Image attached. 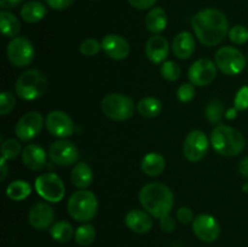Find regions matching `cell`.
Segmentation results:
<instances>
[{
	"label": "cell",
	"mask_w": 248,
	"mask_h": 247,
	"mask_svg": "<svg viewBox=\"0 0 248 247\" xmlns=\"http://www.w3.org/2000/svg\"><path fill=\"white\" fill-rule=\"evenodd\" d=\"M15 104H16V98L12 92H1L0 94V114L1 115H7L9 113H11L12 109L15 108Z\"/></svg>",
	"instance_id": "obj_36"
},
{
	"label": "cell",
	"mask_w": 248,
	"mask_h": 247,
	"mask_svg": "<svg viewBox=\"0 0 248 247\" xmlns=\"http://www.w3.org/2000/svg\"><path fill=\"white\" fill-rule=\"evenodd\" d=\"M223 115H224V103L220 99H212L205 110L207 121L211 124H219Z\"/></svg>",
	"instance_id": "obj_31"
},
{
	"label": "cell",
	"mask_w": 248,
	"mask_h": 247,
	"mask_svg": "<svg viewBox=\"0 0 248 247\" xmlns=\"http://www.w3.org/2000/svg\"><path fill=\"white\" fill-rule=\"evenodd\" d=\"M29 224L36 230H45L48 227H51L55 220V211H53L52 206L48 205L47 202L35 203L33 207L31 208L28 215Z\"/></svg>",
	"instance_id": "obj_16"
},
{
	"label": "cell",
	"mask_w": 248,
	"mask_h": 247,
	"mask_svg": "<svg viewBox=\"0 0 248 247\" xmlns=\"http://www.w3.org/2000/svg\"><path fill=\"white\" fill-rule=\"evenodd\" d=\"M210 147L207 136L200 130H194L188 133L183 143V154L190 162H199L206 156Z\"/></svg>",
	"instance_id": "obj_10"
},
{
	"label": "cell",
	"mask_w": 248,
	"mask_h": 247,
	"mask_svg": "<svg viewBox=\"0 0 248 247\" xmlns=\"http://www.w3.org/2000/svg\"><path fill=\"white\" fill-rule=\"evenodd\" d=\"M7 160L4 159V157H1V160H0V179L1 181H4L5 178H6L7 173H9V166H7Z\"/></svg>",
	"instance_id": "obj_45"
},
{
	"label": "cell",
	"mask_w": 248,
	"mask_h": 247,
	"mask_svg": "<svg viewBox=\"0 0 248 247\" xmlns=\"http://www.w3.org/2000/svg\"><path fill=\"white\" fill-rule=\"evenodd\" d=\"M35 50L29 39L24 36H16L12 38L11 41L7 44L6 56L10 63L15 67L23 68L31 64L34 60Z\"/></svg>",
	"instance_id": "obj_8"
},
{
	"label": "cell",
	"mask_w": 248,
	"mask_h": 247,
	"mask_svg": "<svg viewBox=\"0 0 248 247\" xmlns=\"http://www.w3.org/2000/svg\"><path fill=\"white\" fill-rule=\"evenodd\" d=\"M234 108L236 110L248 109V86H244L237 91L234 99Z\"/></svg>",
	"instance_id": "obj_38"
},
{
	"label": "cell",
	"mask_w": 248,
	"mask_h": 247,
	"mask_svg": "<svg viewBox=\"0 0 248 247\" xmlns=\"http://www.w3.org/2000/svg\"><path fill=\"white\" fill-rule=\"evenodd\" d=\"M166 167V160L159 153H149L145 155L140 162V169L147 176L156 177L164 172Z\"/></svg>",
	"instance_id": "obj_22"
},
{
	"label": "cell",
	"mask_w": 248,
	"mask_h": 247,
	"mask_svg": "<svg viewBox=\"0 0 248 247\" xmlns=\"http://www.w3.org/2000/svg\"><path fill=\"white\" fill-rule=\"evenodd\" d=\"M167 27V15L162 7H153L145 17V28L153 34L161 33Z\"/></svg>",
	"instance_id": "obj_24"
},
{
	"label": "cell",
	"mask_w": 248,
	"mask_h": 247,
	"mask_svg": "<svg viewBox=\"0 0 248 247\" xmlns=\"http://www.w3.org/2000/svg\"><path fill=\"white\" fill-rule=\"evenodd\" d=\"M45 2L51 9L62 11V10H65L69 6H72L75 2V0H45Z\"/></svg>",
	"instance_id": "obj_40"
},
{
	"label": "cell",
	"mask_w": 248,
	"mask_h": 247,
	"mask_svg": "<svg viewBox=\"0 0 248 247\" xmlns=\"http://www.w3.org/2000/svg\"><path fill=\"white\" fill-rule=\"evenodd\" d=\"M22 161L27 169L31 171H40L46 166L47 154L38 144H28L22 152Z\"/></svg>",
	"instance_id": "obj_19"
},
{
	"label": "cell",
	"mask_w": 248,
	"mask_h": 247,
	"mask_svg": "<svg viewBox=\"0 0 248 247\" xmlns=\"http://www.w3.org/2000/svg\"><path fill=\"white\" fill-rule=\"evenodd\" d=\"M46 12L47 9L43 2L31 0L22 6L21 17L27 23H38L46 16Z\"/></svg>",
	"instance_id": "obj_25"
},
{
	"label": "cell",
	"mask_w": 248,
	"mask_h": 247,
	"mask_svg": "<svg viewBox=\"0 0 248 247\" xmlns=\"http://www.w3.org/2000/svg\"><path fill=\"white\" fill-rule=\"evenodd\" d=\"M35 190L48 202H60L65 195V186L56 173H44L36 177Z\"/></svg>",
	"instance_id": "obj_9"
},
{
	"label": "cell",
	"mask_w": 248,
	"mask_h": 247,
	"mask_svg": "<svg viewBox=\"0 0 248 247\" xmlns=\"http://www.w3.org/2000/svg\"><path fill=\"white\" fill-rule=\"evenodd\" d=\"M102 50L113 60H125L130 55V44L123 36L109 34L102 40Z\"/></svg>",
	"instance_id": "obj_17"
},
{
	"label": "cell",
	"mask_w": 248,
	"mask_h": 247,
	"mask_svg": "<svg viewBox=\"0 0 248 247\" xmlns=\"http://www.w3.org/2000/svg\"><path fill=\"white\" fill-rule=\"evenodd\" d=\"M211 144L222 156H236L246 147L244 135L236 128L227 125H217L211 132Z\"/></svg>",
	"instance_id": "obj_3"
},
{
	"label": "cell",
	"mask_w": 248,
	"mask_h": 247,
	"mask_svg": "<svg viewBox=\"0 0 248 247\" xmlns=\"http://www.w3.org/2000/svg\"><path fill=\"white\" fill-rule=\"evenodd\" d=\"M191 27L199 41L206 46L218 45L229 33V22L217 9L201 10L191 18Z\"/></svg>",
	"instance_id": "obj_1"
},
{
	"label": "cell",
	"mask_w": 248,
	"mask_h": 247,
	"mask_svg": "<svg viewBox=\"0 0 248 247\" xmlns=\"http://www.w3.org/2000/svg\"><path fill=\"white\" fill-rule=\"evenodd\" d=\"M0 27L4 36L6 38H16L21 31V22L10 11L2 10L0 12Z\"/></svg>",
	"instance_id": "obj_26"
},
{
	"label": "cell",
	"mask_w": 248,
	"mask_h": 247,
	"mask_svg": "<svg viewBox=\"0 0 248 247\" xmlns=\"http://www.w3.org/2000/svg\"><path fill=\"white\" fill-rule=\"evenodd\" d=\"M101 108L107 118L114 121H125L132 118L137 107L132 98L126 94L110 93L104 97Z\"/></svg>",
	"instance_id": "obj_6"
},
{
	"label": "cell",
	"mask_w": 248,
	"mask_h": 247,
	"mask_svg": "<svg viewBox=\"0 0 248 247\" xmlns=\"http://www.w3.org/2000/svg\"><path fill=\"white\" fill-rule=\"evenodd\" d=\"M96 237V229L92 224H82L75 230L74 239L80 246H89L94 241Z\"/></svg>",
	"instance_id": "obj_30"
},
{
	"label": "cell",
	"mask_w": 248,
	"mask_h": 247,
	"mask_svg": "<svg viewBox=\"0 0 248 247\" xmlns=\"http://www.w3.org/2000/svg\"><path fill=\"white\" fill-rule=\"evenodd\" d=\"M102 50V43H99L97 39H86L80 45V52L84 56H94Z\"/></svg>",
	"instance_id": "obj_37"
},
{
	"label": "cell",
	"mask_w": 248,
	"mask_h": 247,
	"mask_svg": "<svg viewBox=\"0 0 248 247\" xmlns=\"http://www.w3.org/2000/svg\"><path fill=\"white\" fill-rule=\"evenodd\" d=\"M23 0H0V6L2 7V10L7 9H15V7L18 6Z\"/></svg>",
	"instance_id": "obj_43"
},
{
	"label": "cell",
	"mask_w": 248,
	"mask_h": 247,
	"mask_svg": "<svg viewBox=\"0 0 248 247\" xmlns=\"http://www.w3.org/2000/svg\"><path fill=\"white\" fill-rule=\"evenodd\" d=\"M31 193V186L26 181H14L6 188V195L14 201H22Z\"/></svg>",
	"instance_id": "obj_29"
},
{
	"label": "cell",
	"mask_w": 248,
	"mask_h": 247,
	"mask_svg": "<svg viewBox=\"0 0 248 247\" xmlns=\"http://www.w3.org/2000/svg\"><path fill=\"white\" fill-rule=\"evenodd\" d=\"M169 41L165 36L154 34L148 39L147 44H145V55L152 63H154V64L164 63L169 56Z\"/></svg>",
	"instance_id": "obj_18"
},
{
	"label": "cell",
	"mask_w": 248,
	"mask_h": 247,
	"mask_svg": "<svg viewBox=\"0 0 248 247\" xmlns=\"http://www.w3.org/2000/svg\"><path fill=\"white\" fill-rule=\"evenodd\" d=\"M172 51L174 56L181 60H188L195 51V39L189 31H181L177 34L172 43Z\"/></svg>",
	"instance_id": "obj_21"
},
{
	"label": "cell",
	"mask_w": 248,
	"mask_h": 247,
	"mask_svg": "<svg viewBox=\"0 0 248 247\" xmlns=\"http://www.w3.org/2000/svg\"><path fill=\"white\" fill-rule=\"evenodd\" d=\"M216 65L227 75H236L246 67V58L244 53L232 46L220 47L215 57Z\"/></svg>",
	"instance_id": "obj_7"
},
{
	"label": "cell",
	"mask_w": 248,
	"mask_h": 247,
	"mask_svg": "<svg viewBox=\"0 0 248 247\" xmlns=\"http://www.w3.org/2000/svg\"><path fill=\"white\" fill-rule=\"evenodd\" d=\"M193 232L201 241L213 242L219 236L220 225L213 216L199 215L193 220Z\"/></svg>",
	"instance_id": "obj_15"
},
{
	"label": "cell",
	"mask_w": 248,
	"mask_h": 247,
	"mask_svg": "<svg viewBox=\"0 0 248 247\" xmlns=\"http://www.w3.org/2000/svg\"><path fill=\"white\" fill-rule=\"evenodd\" d=\"M21 153V143L17 139H7L1 144V157L6 160H14Z\"/></svg>",
	"instance_id": "obj_33"
},
{
	"label": "cell",
	"mask_w": 248,
	"mask_h": 247,
	"mask_svg": "<svg viewBox=\"0 0 248 247\" xmlns=\"http://www.w3.org/2000/svg\"><path fill=\"white\" fill-rule=\"evenodd\" d=\"M216 75H217V65L216 62L208 58H201L194 62L188 72L189 80L196 86L210 85L216 79Z\"/></svg>",
	"instance_id": "obj_13"
},
{
	"label": "cell",
	"mask_w": 248,
	"mask_h": 247,
	"mask_svg": "<svg viewBox=\"0 0 248 247\" xmlns=\"http://www.w3.org/2000/svg\"><path fill=\"white\" fill-rule=\"evenodd\" d=\"M47 77L39 69H29L22 73L15 85L17 96L24 101L40 98L47 91Z\"/></svg>",
	"instance_id": "obj_4"
},
{
	"label": "cell",
	"mask_w": 248,
	"mask_h": 247,
	"mask_svg": "<svg viewBox=\"0 0 248 247\" xmlns=\"http://www.w3.org/2000/svg\"><path fill=\"white\" fill-rule=\"evenodd\" d=\"M177 219L182 224H189L194 220V212L190 207H181L177 211Z\"/></svg>",
	"instance_id": "obj_39"
},
{
	"label": "cell",
	"mask_w": 248,
	"mask_h": 247,
	"mask_svg": "<svg viewBox=\"0 0 248 247\" xmlns=\"http://www.w3.org/2000/svg\"><path fill=\"white\" fill-rule=\"evenodd\" d=\"M131 6L136 7L138 10H148L154 7L157 0H127Z\"/></svg>",
	"instance_id": "obj_42"
},
{
	"label": "cell",
	"mask_w": 248,
	"mask_h": 247,
	"mask_svg": "<svg viewBox=\"0 0 248 247\" xmlns=\"http://www.w3.org/2000/svg\"><path fill=\"white\" fill-rule=\"evenodd\" d=\"M160 228H161L164 232H172L176 229V222L171 217V215H167L165 217L160 218Z\"/></svg>",
	"instance_id": "obj_41"
},
{
	"label": "cell",
	"mask_w": 248,
	"mask_h": 247,
	"mask_svg": "<svg viewBox=\"0 0 248 247\" xmlns=\"http://www.w3.org/2000/svg\"><path fill=\"white\" fill-rule=\"evenodd\" d=\"M160 72H161L162 77L167 81H176L182 75L181 67L173 61H166L162 63Z\"/></svg>",
	"instance_id": "obj_32"
},
{
	"label": "cell",
	"mask_w": 248,
	"mask_h": 247,
	"mask_svg": "<svg viewBox=\"0 0 248 247\" xmlns=\"http://www.w3.org/2000/svg\"><path fill=\"white\" fill-rule=\"evenodd\" d=\"M68 213L73 219L78 222H89L92 220L98 211V200L92 191L80 189L75 191L68 200Z\"/></svg>",
	"instance_id": "obj_5"
},
{
	"label": "cell",
	"mask_w": 248,
	"mask_h": 247,
	"mask_svg": "<svg viewBox=\"0 0 248 247\" xmlns=\"http://www.w3.org/2000/svg\"><path fill=\"white\" fill-rule=\"evenodd\" d=\"M137 111L143 118H156L162 111V103L155 97H144L137 103Z\"/></svg>",
	"instance_id": "obj_27"
},
{
	"label": "cell",
	"mask_w": 248,
	"mask_h": 247,
	"mask_svg": "<svg viewBox=\"0 0 248 247\" xmlns=\"http://www.w3.org/2000/svg\"><path fill=\"white\" fill-rule=\"evenodd\" d=\"M239 172L242 177L248 178V156L244 157V159L240 161L239 165Z\"/></svg>",
	"instance_id": "obj_44"
},
{
	"label": "cell",
	"mask_w": 248,
	"mask_h": 247,
	"mask_svg": "<svg viewBox=\"0 0 248 247\" xmlns=\"http://www.w3.org/2000/svg\"><path fill=\"white\" fill-rule=\"evenodd\" d=\"M195 97V87L191 82H184L177 90V98L182 103H189Z\"/></svg>",
	"instance_id": "obj_35"
},
{
	"label": "cell",
	"mask_w": 248,
	"mask_h": 247,
	"mask_svg": "<svg viewBox=\"0 0 248 247\" xmlns=\"http://www.w3.org/2000/svg\"><path fill=\"white\" fill-rule=\"evenodd\" d=\"M236 109H229V110H228V113H227V118L228 119H234L235 116H236Z\"/></svg>",
	"instance_id": "obj_46"
},
{
	"label": "cell",
	"mask_w": 248,
	"mask_h": 247,
	"mask_svg": "<svg viewBox=\"0 0 248 247\" xmlns=\"http://www.w3.org/2000/svg\"><path fill=\"white\" fill-rule=\"evenodd\" d=\"M45 126L51 135L58 138L69 137L74 133L72 118L62 110L50 111L45 119Z\"/></svg>",
	"instance_id": "obj_14"
},
{
	"label": "cell",
	"mask_w": 248,
	"mask_h": 247,
	"mask_svg": "<svg viewBox=\"0 0 248 247\" xmlns=\"http://www.w3.org/2000/svg\"><path fill=\"white\" fill-rule=\"evenodd\" d=\"M72 183L79 189H86L93 182V172L92 169L85 162H78L72 170Z\"/></svg>",
	"instance_id": "obj_23"
},
{
	"label": "cell",
	"mask_w": 248,
	"mask_h": 247,
	"mask_svg": "<svg viewBox=\"0 0 248 247\" xmlns=\"http://www.w3.org/2000/svg\"><path fill=\"white\" fill-rule=\"evenodd\" d=\"M148 212L142 210H131L125 216V224L131 232L137 234L149 232L153 228V218Z\"/></svg>",
	"instance_id": "obj_20"
},
{
	"label": "cell",
	"mask_w": 248,
	"mask_h": 247,
	"mask_svg": "<svg viewBox=\"0 0 248 247\" xmlns=\"http://www.w3.org/2000/svg\"><path fill=\"white\" fill-rule=\"evenodd\" d=\"M48 157L53 164L58 166H70L77 162L79 150L77 145L70 140L58 139L48 148Z\"/></svg>",
	"instance_id": "obj_11"
},
{
	"label": "cell",
	"mask_w": 248,
	"mask_h": 247,
	"mask_svg": "<svg viewBox=\"0 0 248 247\" xmlns=\"http://www.w3.org/2000/svg\"><path fill=\"white\" fill-rule=\"evenodd\" d=\"M140 202L149 215L160 219L171 213L174 196L166 184L153 182L140 189Z\"/></svg>",
	"instance_id": "obj_2"
},
{
	"label": "cell",
	"mask_w": 248,
	"mask_h": 247,
	"mask_svg": "<svg viewBox=\"0 0 248 247\" xmlns=\"http://www.w3.org/2000/svg\"><path fill=\"white\" fill-rule=\"evenodd\" d=\"M228 35H229L230 41H232L236 45H242L248 41V29L247 27L242 26V24H236L232 29H229Z\"/></svg>",
	"instance_id": "obj_34"
},
{
	"label": "cell",
	"mask_w": 248,
	"mask_h": 247,
	"mask_svg": "<svg viewBox=\"0 0 248 247\" xmlns=\"http://www.w3.org/2000/svg\"><path fill=\"white\" fill-rule=\"evenodd\" d=\"M50 234L55 241L68 242L74 236L75 232L70 223L65 222V220H58L55 224L51 225Z\"/></svg>",
	"instance_id": "obj_28"
},
{
	"label": "cell",
	"mask_w": 248,
	"mask_h": 247,
	"mask_svg": "<svg viewBox=\"0 0 248 247\" xmlns=\"http://www.w3.org/2000/svg\"><path fill=\"white\" fill-rule=\"evenodd\" d=\"M44 124L45 121L39 111H29L17 121L15 133L17 138L23 142H28V140L34 139L41 132Z\"/></svg>",
	"instance_id": "obj_12"
}]
</instances>
